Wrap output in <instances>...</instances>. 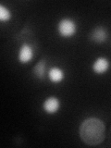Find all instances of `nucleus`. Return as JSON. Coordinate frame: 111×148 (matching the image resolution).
Returning <instances> with one entry per match:
<instances>
[{"mask_svg": "<svg viewBox=\"0 0 111 148\" xmlns=\"http://www.w3.org/2000/svg\"><path fill=\"white\" fill-rule=\"evenodd\" d=\"M106 124L97 117H88L79 126V136L82 143L90 146L101 145L106 139Z\"/></svg>", "mask_w": 111, "mask_h": 148, "instance_id": "nucleus-1", "label": "nucleus"}, {"mask_svg": "<svg viewBox=\"0 0 111 148\" xmlns=\"http://www.w3.org/2000/svg\"><path fill=\"white\" fill-rule=\"evenodd\" d=\"M58 34L64 39H71L78 32V23L71 17L61 18L57 23Z\"/></svg>", "mask_w": 111, "mask_h": 148, "instance_id": "nucleus-2", "label": "nucleus"}, {"mask_svg": "<svg viewBox=\"0 0 111 148\" xmlns=\"http://www.w3.org/2000/svg\"><path fill=\"white\" fill-rule=\"evenodd\" d=\"M34 49L29 43H22L18 50L17 59L21 65L29 64L34 58Z\"/></svg>", "mask_w": 111, "mask_h": 148, "instance_id": "nucleus-3", "label": "nucleus"}, {"mask_svg": "<svg viewBox=\"0 0 111 148\" xmlns=\"http://www.w3.org/2000/svg\"><path fill=\"white\" fill-rule=\"evenodd\" d=\"M61 108V100L56 95H49L42 103V109L47 115H55Z\"/></svg>", "mask_w": 111, "mask_h": 148, "instance_id": "nucleus-4", "label": "nucleus"}, {"mask_svg": "<svg viewBox=\"0 0 111 148\" xmlns=\"http://www.w3.org/2000/svg\"><path fill=\"white\" fill-rule=\"evenodd\" d=\"M111 67V62L108 58H106V56H99L95 58V60L92 63V71L94 72L95 75H104L109 71Z\"/></svg>", "mask_w": 111, "mask_h": 148, "instance_id": "nucleus-5", "label": "nucleus"}, {"mask_svg": "<svg viewBox=\"0 0 111 148\" xmlns=\"http://www.w3.org/2000/svg\"><path fill=\"white\" fill-rule=\"evenodd\" d=\"M89 39L95 44L106 43L108 39V31L104 26H96L90 32Z\"/></svg>", "mask_w": 111, "mask_h": 148, "instance_id": "nucleus-6", "label": "nucleus"}, {"mask_svg": "<svg viewBox=\"0 0 111 148\" xmlns=\"http://www.w3.org/2000/svg\"><path fill=\"white\" fill-rule=\"evenodd\" d=\"M47 79L53 84H60L66 79V73L62 68L58 66H53L48 69Z\"/></svg>", "mask_w": 111, "mask_h": 148, "instance_id": "nucleus-7", "label": "nucleus"}, {"mask_svg": "<svg viewBox=\"0 0 111 148\" xmlns=\"http://www.w3.org/2000/svg\"><path fill=\"white\" fill-rule=\"evenodd\" d=\"M47 63H46V60L44 58L40 59L32 69V74L38 80H44L45 77H47Z\"/></svg>", "mask_w": 111, "mask_h": 148, "instance_id": "nucleus-8", "label": "nucleus"}, {"mask_svg": "<svg viewBox=\"0 0 111 148\" xmlns=\"http://www.w3.org/2000/svg\"><path fill=\"white\" fill-rule=\"evenodd\" d=\"M12 11L4 4H0V21L2 23L9 22L12 18Z\"/></svg>", "mask_w": 111, "mask_h": 148, "instance_id": "nucleus-9", "label": "nucleus"}]
</instances>
